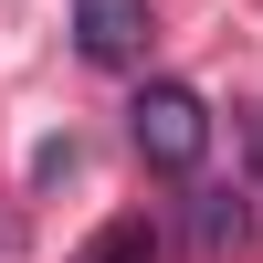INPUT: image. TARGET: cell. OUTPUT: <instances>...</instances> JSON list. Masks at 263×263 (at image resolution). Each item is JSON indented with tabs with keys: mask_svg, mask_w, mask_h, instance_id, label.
I'll list each match as a JSON object with an SVG mask.
<instances>
[{
	"mask_svg": "<svg viewBox=\"0 0 263 263\" xmlns=\"http://www.w3.org/2000/svg\"><path fill=\"white\" fill-rule=\"evenodd\" d=\"M74 53L105 63V74H126L147 53V0H74Z\"/></svg>",
	"mask_w": 263,
	"mask_h": 263,
	"instance_id": "obj_2",
	"label": "cell"
},
{
	"mask_svg": "<svg viewBox=\"0 0 263 263\" xmlns=\"http://www.w3.org/2000/svg\"><path fill=\"white\" fill-rule=\"evenodd\" d=\"M242 137H253V200H263V105H253V126H242Z\"/></svg>",
	"mask_w": 263,
	"mask_h": 263,
	"instance_id": "obj_5",
	"label": "cell"
},
{
	"mask_svg": "<svg viewBox=\"0 0 263 263\" xmlns=\"http://www.w3.org/2000/svg\"><path fill=\"white\" fill-rule=\"evenodd\" d=\"M126 137H137V158H147V168L190 179V168L211 158V105L190 95V84H137V105H126Z\"/></svg>",
	"mask_w": 263,
	"mask_h": 263,
	"instance_id": "obj_1",
	"label": "cell"
},
{
	"mask_svg": "<svg viewBox=\"0 0 263 263\" xmlns=\"http://www.w3.org/2000/svg\"><path fill=\"white\" fill-rule=\"evenodd\" d=\"M74 263H158V221H147V211H126V221H105Z\"/></svg>",
	"mask_w": 263,
	"mask_h": 263,
	"instance_id": "obj_4",
	"label": "cell"
},
{
	"mask_svg": "<svg viewBox=\"0 0 263 263\" xmlns=\"http://www.w3.org/2000/svg\"><path fill=\"white\" fill-rule=\"evenodd\" d=\"M253 190H232V179H211V190H190V242H200L211 263H221V253H242L253 242Z\"/></svg>",
	"mask_w": 263,
	"mask_h": 263,
	"instance_id": "obj_3",
	"label": "cell"
}]
</instances>
